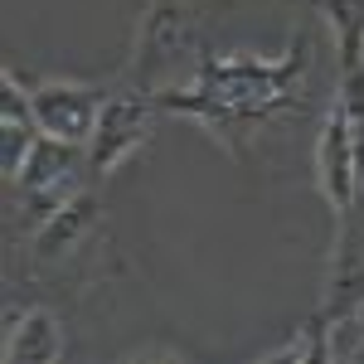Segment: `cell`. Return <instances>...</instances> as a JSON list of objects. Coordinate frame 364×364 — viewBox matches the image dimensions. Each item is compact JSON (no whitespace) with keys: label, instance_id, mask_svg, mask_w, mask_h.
Masks as SVG:
<instances>
[{"label":"cell","instance_id":"1","mask_svg":"<svg viewBox=\"0 0 364 364\" xmlns=\"http://www.w3.org/2000/svg\"><path fill=\"white\" fill-rule=\"evenodd\" d=\"M199 63V34L180 0H151L146 20L136 29V54H132V83L151 97L175 83L180 68Z\"/></svg>","mask_w":364,"mask_h":364},{"label":"cell","instance_id":"10","mask_svg":"<svg viewBox=\"0 0 364 364\" xmlns=\"http://www.w3.org/2000/svg\"><path fill=\"white\" fill-rule=\"evenodd\" d=\"M360 301H364V257L350 252V238H345V228H340L336 267H331V287H326L321 316H350V311H360Z\"/></svg>","mask_w":364,"mask_h":364},{"label":"cell","instance_id":"8","mask_svg":"<svg viewBox=\"0 0 364 364\" xmlns=\"http://www.w3.org/2000/svg\"><path fill=\"white\" fill-rule=\"evenodd\" d=\"M78 156H83V146H68V141H58V136H39V141H34V151L25 156L20 175H15V190L29 195V190H49V185L73 180Z\"/></svg>","mask_w":364,"mask_h":364},{"label":"cell","instance_id":"9","mask_svg":"<svg viewBox=\"0 0 364 364\" xmlns=\"http://www.w3.org/2000/svg\"><path fill=\"white\" fill-rule=\"evenodd\" d=\"M321 15H326V29L336 39L340 73L360 68L364 63V0H321Z\"/></svg>","mask_w":364,"mask_h":364},{"label":"cell","instance_id":"11","mask_svg":"<svg viewBox=\"0 0 364 364\" xmlns=\"http://www.w3.org/2000/svg\"><path fill=\"white\" fill-rule=\"evenodd\" d=\"M336 107L350 127V141H355V166H360V185H364V63L340 73V92H336Z\"/></svg>","mask_w":364,"mask_h":364},{"label":"cell","instance_id":"3","mask_svg":"<svg viewBox=\"0 0 364 364\" xmlns=\"http://www.w3.org/2000/svg\"><path fill=\"white\" fill-rule=\"evenodd\" d=\"M29 102H34V117H39L44 136H58L68 146H83L87 151L107 92L92 83H73V78H44V83L29 87Z\"/></svg>","mask_w":364,"mask_h":364},{"label":"cell","instance_id":"6","mask_svg":"<svg viewBox=\"0 0 364 364\" xmlns=\"http://www.w3.org/2000/svg\"><path fill=\"white\" fill-rule=\"evenodd\" d=\"M97 228V195L92 190H78L58 214H49L44 224L34 228V257L39 262H58L73 248H83V238Z\"/></svg>","mask_w":364,"mask_h":364},{"label":"cell","instance_id":"13","mask_svg":"<svg viewBox=\"0 0 364 364\" xmlns=\"http://www.w3.org/2000/svg\"><path fill=\"white\" fill-rule=\"evenodd\" d=\"M326 355L331 364H355L364 360V321L350 316H326Z\"/></svg>","mask_w":364,"mask_h":364},{"label":"cell","instance_id":"4","mask_svg":"<svg viewBox=\"0 0 364 364\" xmlns=\"http://www.w3.org/2000/svg\"><path fill=\"white\" fill-rule=\"evenodd\" d=\"M311 161H316V185H321V195H326V204L336 209L340 228H345L355 199L364 195V185H360V166H355V141H350V127H345V117H340L336 102L321 117Z\"/></svg>","mask_w":364,"mask_h":364},{"label":"cell","instance_id":"2","mask_svg":"<svg viewBox=\"0 0 364 364\" xmlns=\"http://www.w3.org/2000/svg\"><path fill=\"white\" fill-rule=\"evenodd\" d=\"M156 107H161V102H156L146 87H136V83L107 92L102 117H97V132H92V141H87V170H92L97 180L117 175V170L146 146Z\"/></svg>","mask_w":364,"mask_h":364},{"label":"cell","instance_id":"12","mask_svg":"<svg viewBox=\"0 0 364 364\" xmlns=\"http://www.w3.org/2000/svg\"><path fill=\"white\" fill-rule=\"evenodd\" d=\"M262 364H291V360H331L326 355V316H311L306 326H296V336L287 340V345H277V350H267V355H257Z\"/></svg>","mask_w":364,"mask_h":364},{"label":"cell","instance_id":"14","mask_svg":"<svg viewBox=\"0 0 364 364\" xmlns=\"http://www.w3.org/2000/svg\"><path fill=\"white\" fill-rule=\"evenodd\" d=\"M132 360H180V350H166V345H146V350H136Z\"/></svg>","mask_w":364,"mask_h":364},{"label":"cell","instance_id":"7","mask_svg":"<svg viewBox=\"0 0 364 364\" xmlns=\"http://www.w3.org/2000/svg\"><path fill=\"white\" fill-rule=\"evenodd\" d=\"M63 355V326L54 311L29 306L10 331H5V360L10 364H54Z\"/></svg>","mask_w":364,"mask_h":364},{"label":"cell","instance_id":"5","mask_svg":"<svg viewBox=\"0 0 364 364\" xmlns=\"http://www.w3.org/2000/svg\"><path fill=\"white\" fill-rule=\"evenodd\" d=\"M44 136L39 132V117H34V102H29V87L20 83V73H0V166L15 180L25 156L34 151V141Z\"/></svg>","mask_w":364,"mask_h":364},{"label":"cell","instance_id":"15","mask_svg":"<svg viewBox=\"0 0 364 364\" xmlns=\"http://www.w3.org/2000/svg\"><path fill=\"white\" fill-rule=\"evenodd\" d=\"M355 316H360V321H364V301H360V311H355Z\"/></svg>","mask_w":364,"mask_h":364}]
</instances>
